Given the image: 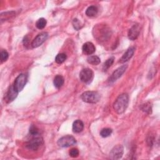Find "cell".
<instances>
[{
  "label": "cell",
  "mask_w": 160,
  "mask_h": 160,
  "mask_svg": "<svg viewBox=\"0 0 160 160\" xmlns=\"http://www.w3.org/2000/svg\"><path fill=\"white\" fill-rule=\"evenodd\" d=\"M129 103V96L127 93L120 94L115 100L113 108L118 114L123 113L128 108Z\"/></svg>",
  "instance_id": "6da1fadb"
},
{
  "label": "cell",
  "mask_w": 160,
  "mask_h": 160,
  "mask_svg": "<svg viewBox=\"0 0 160 160\" xmlns=\"http://www.w3.org/2000/svg\"><path fill=\"white\" fill-rule=\"evenodd\" d=\"M100 94L96 91H86L83 92L81 96V99L87 103L94 104L98 102L100 99Z\"/></svg>",
  "instance_id": "7a4b0ae2"
},
{
  "label": "cell",
  "mask_w": 160,
  "mask_h": 160,
  "mask_svg": "<svg viewBox=\"0 0 160 160\" xmlns=\"http://www.w3.org/2000/svg\"><path fill=\"white\" fill-rule=\"evenodd\" d=\"M43 140L42 138L40 136H34V138H32L31 139L29 140L26 144V148L31 151H37L40 146L42 144Z\"/></svg>",
  "instance_id": "3957f363"
},
{
  "label": "cell",
  "mask_w": 160,
  "mask_h": 160,
  "mask_svg": "<svg viewBox=\"0 0 160 160\" xmlns=\"http://www.w3.org/2000/svg\"><path fill=\"white\" fill-rule=\"evenodd\" d=\"M58 145L62 148H68L74 145L76 143V139L70 135H66L59 139L58 141Z\"/></svg>",
  "instance_id": "277c9868"
},
{
  "label": "cell",
  "mask_w": 160,
  "mask_h": 160,
  "mask_svg": "<svg viewBox=\"0 0 160 160\" xmlns=\"http://www.w3.org/2000/svg\"><path fill=\"white\" fill-rule=\"evenodd\" d=\"M27 82V76L24 74H20L15 79L13 86L19 92L22 90Z\"/></svg>",
  "instance_id": "5b68a950"
},
{
  "label": "cell",
  "mask_w": 160,
  "mask_h": 160,
  "mask_svg": "<svg viewBox=\"0 0 160 160\" xmlns=\"http://www.w3.org/2000/svg\"><path fill=\"white\" fill-rule=\"evenodd\" d=\"M93 71L89 68H84L79 72L80 80L84 83L91 82L93 79Z\"/></svg>",
  "instance_id": "8992f818"
},
{
  "label": "cell",
  "mask_w": 160,
  "mask_h": 160,
  "mask_svg": "<svg viewBox=\"0 0 160 160\" xmlns=\"http://www.w3.org/2000/svg\"><path fill=\"white\" fill-rule=\"evenodd\" d=\"M48 34L46 32H42L38 34L31 42V46L33 48L40 46L48 38Z\"/></svg>",
  "instance_id": "52a82bcc"
},
{
  "label": "cell",
  "mask_w": 160,
  "mask_h": 160,
  "mask_svg": "<svg viewBox=\"0 0 160 160\" xmlns=\"http://www.w3.org/2000/svg\"><path fill=\"white\" fill-rule=\"evenodd\" d=\"M124 152V148L122 145L118 144L114 146L109 153L110 158L112 159H119L122 158Z\"/></svg>",
  "instance_id": "ba28073f"
},
{
  "label": "cell",
  "mask_w": 160,
  "mask_h": 160,
  "mask_svg": "<svg viewBox=\"0 0 160 160\" xmlns=\"http://www.w3.org/2000/svg\"><path fill=\"white\" fill-rule=\"evenodd\" d=\"M127 68H128V65H126V64L122 65L121 67L118 68L116 70H115L113 72L112 75L110 76L108 81L110 83L116 81L118 79H119L124 74V72L126 71Z\"/></svg>",
  "instance_id": "9c48e42d"
},
{
  "label": "cell",
  "mask_w": 160,
  "mask_h": 160,
  "mask_svg": "<svg viewBox=\"0 0 160 160\" xmlns=\"http://www.w3.org/2000/svg\"><path fill=\"white\" fill-rule=\"evenodd\" d=\"M140 31H141V28H140V26L138 24H134L129 30L128 33V36L129 39L131 40H135L136 39L140 33Z\"/></svg>",
  "instance_id": "30bf717a"
},
{
  "label": "cell",
  "mask_w": 160,
  "mask_h": 160,
  "mask_svg": "<svg viewBox=\"0 0 160 160\" xmlns=\"http://www.w3.org/2000/svg\"><path fill=\"white\" fill-rule=\"evenodd\" d=\"M82 52L86 55H91L93 54L96 51V48L93 43L91 42H85L82 47Z\"/></svg>",
  "instance_id": "8fae6325"
},
{
  "label": "cell",
  "mask_w": 160,
  "mask_h": 160,
  "mask_svg": "<svg viewBox=\"0 0 160 160\" xmlns=\"http://www.w3.org/2000/svg\"><path fill=\"white\" fill-rule=\"evenodd\" d=\"M134 51H135V48L134 47L129 48L126 51V52L122 56V57L119 59V62H121V63H124V62H127L128 61H129L132 57V56L134 53Z\"/></svg>",
  "instance_id": "7c38bea8"
},
{
  "label": "cell",
  "mask_w": 160,
  "mask_h": 160,
  "mask_svg": "<svg viewBox=\"0 0 160 160\" xmlns=\"http://www.w3.org/2000/svg\"><path fill=\"white\" fill-rule=\"evenodd\" d=\"M18 94V92L15 89L13 85H11L9 87L7 92V95H6L7 101L8 102L12 101L17 97Z\"/></svg>",
  "instance_id": "4fadbf2b"
},
{
  "label": "cell",
  "mask_w": 160,
  "mask_h": 160,
  "mask_svg": "<svg viewBox=\"0 0 160 160\" xmlns=\"http://www.w3.org/2000/svg\"><path fill=\"white\" fill-rule=\"evenodd\" d=\"M84 129V123L82 121L77 119L72 124V131L75 133L81 132Z\"/></svg>",
  "instance_id": "5bb4252c"
},
{
  "label": "cell",
  "mask_w": 160,
  "mask_h": 160,
  "mask_svg": "<svg viewBox=\"0 0 160 160\" xmlns=\"http://www.w3.org/2000/svg\"><path fill=\"white\" fill-rule=\"evenodd\" d=\"M98 12V9L95 6H90L86 10V15L91 18L97 15Z\"/></svg>",
  "instance_id": "9a60e30c"
},
{
  "label": "cell",
  "mask_w": 160,
  "mask_h": 160,
  "mask_svg": "<svg viewBox=\"0 0 160 160\" xmlns=\"http://www.w3.org/2000/svg\"><path fill=\"white\" fill-rule=\"evenodd\" d=\"M64 78L61 76V75H56L54 78V81H53V83L54 86L56 88H60L64 84Z\"/></svg>",
  "instance_id": "2e32d148"
},
{
  "label": "cell",
  "mask_w": 160,
  "mask_h": 160,
  "mask_svg": "<svg viewBox=\"0 0 160 160\" xmlns=\"http://www.w3.org/2000/svg\"><path fill=\"white\" fill-rule=\"evenodd\" d=\"M87 61L89 64H92V65H98L101 62L100 58L95 55L90 56L87 58Z\"/></svg>",
  "instance_id": "e0dca14e"
},
{
  "label": "cell",
  "mask_w": 160,
  "mask_h": 160,
  "mask_svg": "<svg viewBox=\"0 0 160 160\" xmlns=\"http://www.w3.org/2000/svg\"><path fill=\"white\" fill-rule=\"evenodd\" d=\"M67 59V56L64 53H59L55 58V61L58 64H61L64 62Z\"/></svg>",
  "instance_id": "ac0fdd59"
},
{
  "label": "cell",
  "mask_w": 160,
  "mask_h": 160,
  "mask_svg": "<svg viewBox=\"0 0 160 160\" xmlns=\"http://www.w3.org/2000/svg\"><path fill=\"white\" fill-rule=\"evenodd\" d=\"M46 23H47V21L46 20L43 18H39L37 21H36V26L37 28H38L39 29H42L43 28H45L46 25Z\"/></svg>",
  "instance_id": "d6986e66"
},
{
  "label": "cell",
  "mask_w": 160,
  "mask_h": 160,
  "mask_svg": "<svg viewBox=\"0 0 160 160\" xmlns=\"http://www.w3.org/2000/svg\"><path fill=\"white\" fill-rule=\"evenodd\" d=\"M114 59V58L113 57H112V58H109L108 59H107L106 61V62H104L103 66H102V69L104 71H106L108 68H109L111 66V65L113 64Z\"/></svg>",
  "instance_id": "ffe728a7"
},
{
  "label": "cell",
  "mask_w": 160,
  "mask_h": 160,
  "mask_svg": "<svg viewBox=\"0 0 160 160\" xmlns=\"http://www.w3.org/2000/svg\"><path fill=\"white\" fill-rule=\"evenodd\" d=\"M112 132V131L111 128H104L101 131L100 135L102 138H107L111 134Z\"/></svg>",
  "instance_id": "44dd1931"
},
{
  "label": "cell",
  "mask_w": 160,
  "mask_h": 160,
  "mask_svg": "<svg viewBox=\"0 0 160 160\" xmlns=\"http://www.w3.org/2000/svg\"><path fill=\"white\" fill-rule=\"evenodd\" d=\"M72 24L74 28L76 30H79L82 28V24H81V21L77 18L73 19V20L72 21Z\"/></svg>",
  "instance_id": "7402d4cb"
},
{
  "label": "cell",
  "mask_w": 160,
  "mask_h": 160,
  "mask_svg": "<svg viewBox=\"0 0 160 160\" xmlns=\"http://www.w3.org/2000/svg\"><path fill=\"white\" fill-rule=\"evenodd\" d=\"M141 108L143 111H144V112H146L148 114L151 113V109H151V105L149 103H146L144 104H142Z\"/></svg>",
  "instance_id": "603a6c76"
},
{
  "label": "cell",
  "mask_w": 160,
  "mask_h": 160,
  "mask_svg": "<svg viewBox=\"0 0 160 160\" xmlns=\"http://www.w3.org/2000/svg\"><path fill=\"white\" fill-rule=\"evenodd\" d=\"M9 57V54L6 50H2L1 51V61L2 62L6 61Z\"/></svg>",
  "instance_id": "cb8c5ba5"
},
{
  "label": "cell",
  "mask_w": 160,
  "mask_h": 160,
  "mask_svg": "<svg viewBox=\"0 0 160 160\" xmlns=\"http://www.w3.org/2000/svg\"><path fill=\"white\" fill-rule=\"evenodd\" d=\"M39 131L37 127L34 125H31L29 128V133L32 136H37L38 134Z\"/></svg>",
  "instance_id": "d4e9b609"
},
{
  "label": "cell",
  "mask_w": 160,
  "mask_h": 160,
  "mask_svg": "<svg viewBox=\"0 0 160 160\" xmlns=\"http://www.w3.org/2000/svg\"><path fill=\"white\" fill-rule=\"evenodd\" d=\"M79 150L77 148H72L69 151V156L72 158H77L79 156Z\"/></svg>",
  "instance_id": "484cf974"
}]
</instances>
